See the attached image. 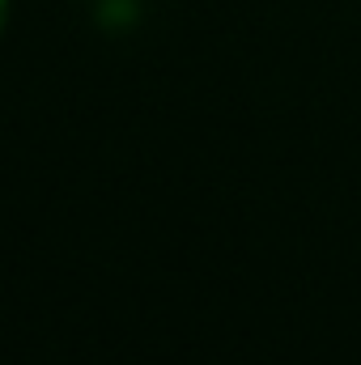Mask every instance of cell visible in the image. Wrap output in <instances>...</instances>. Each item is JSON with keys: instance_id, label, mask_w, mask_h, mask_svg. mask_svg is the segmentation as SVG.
<instances>
[{"instance_id": "1", "label": "cell", "mask_w": 361, "mask_h": 365, "mask_svg": "<svg viewBox=\"0 0 361 365\" xmlns=\"http://www.w3.org/2000/svg\"><path fill=\"white\" fill-rule=\"evenodd\" d=\"M86 9H90V17L102 26V30H111V34H123V30H132L136 21H141V13H145V0H81Z\"/></svg>"}, {"instance_id": "2", "label": "cell", "mask_w": 361, "mask_h": 365, "mask_svg": "<svg viewBox=\"0 0 361 365\" xmlns=\"http://www.w3.org/2000/svg\"><path fill=\"white\" fill-rule=\"evenodd\" d=\"M4 9H9V0H0V26H4Z\"/></svg>"}]
</instances>
